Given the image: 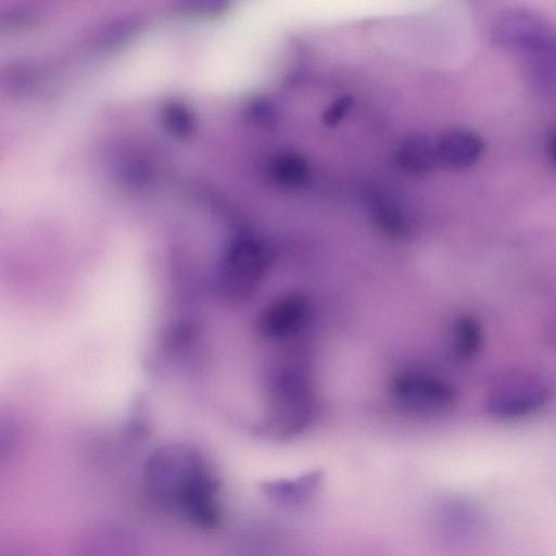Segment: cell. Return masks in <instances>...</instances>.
<instances>
[{"instance_id":"30bf717a","label":"cell","mask_w":556,"mask_h":556,"mask_svg":"<svg viewBox=\"0 0 556 556\" xmlns=\"http://www.w3.org/2000/svg\"><path fill=\"white\" fill-rule=\"evenodd\" d=\"M143 28L139 16L117 17L102 26L92 38V46L99 51H115L134 41Z\"/></svg>"},{"instance_id":"4fadbf2b","label":"cell","mask_w":556,"mask_h":556,"mask_svg":"<svg viewBox=\"0 0 556 556\" xmlns=\"http://www.w3.org/2000/svg\"><path fill=\"white\" fill-rule=\"evenodd\" d=\"M482 340L479 323L471 316L458 317L453 326L452 355L455 359H467L480 348Z\"/></svg>"},{"instance_id":"3957f363","label":"cell","mask_w":556,"mask_h":556,"mask_svg":"<svg viewBox=\"0 0 556 556\" xmlns=\"http://www.w3.org/2000/svg\"><path fill=\"white\" fill-rule=\"evenodd\" d=\"M551 397L552 388L543 378L518 374L494 386L485 400V409L498 419H519L543 408Z\"/></svg>"},{"instance_id":"9a60e30c","label":"cell","mask_w":556,"mask_h":556,"mask_svg":"<svg viewBox=\"0 0 556 556\" xmlns=\"http://www.w3.org/2000/svg\"><path fill=\"white\" fill-rule=\"evenodd\" d=\"M175 7L184 15L208 18L223 15L229 0H177Z\"/></svg>"},{"instance_id":"2e32d148","label":"cell","mask_w":556,"mask_h":556,"mask_svg":"<svg viewBox=\"0 0 556 556\" xmlns=\"http://www.w3.org/2000/svg\"><path fill=\"white\" fill-rule=\"evenodd\" d=\"M39 14L29 5H15L8 9L1 17V27L9 33L33 28L39 23Z\"/></svg>"},{"instance_id":"5bb4252c","label":"cell","mask_w":556,"mask_h":556,"mask_svg":"<svg viewBox=\"0 0 556 556\" xmlns=\"http://www.w3.org/2000/svg\"><path fill=\"white\" fill-rule=\"evenodd\" d=\"M38 68L24 61L9 64L2 72V84L9 93L25 97L31 93L39 84Z\"/></svg>"},{"instance_id":"8fae6325","label":"cell","mask_w":556,"mask_h":556,"mask_svg":"<svg viewBox=\"0 0 556 556\" xmlns=\"http://www.w3.org/2000/svg\"><path fill=\"white\" fill-rule=\"evenodd\" d=\"M369 206L377 227L387 236L403 237L409 229L405 214L395 203L380 192H374Z\"/></svg>"},{"instance_id":"8992f818","label":"cell","mask_w":556,"mask_h":556,"mask_svg":"<svg viewBox=\"0 0 556 556\" xmlns=\"http://www.w3.org/2000/svg\"><path fill=\"white\" fill-rule=\"evenodd\" d=\"M268 262L265 245L254 237L242 236L231 245L228 253V276L241 292L248 291L264 273Z\"/></svg>"},{"instance_id":"ba28073f","label":"cell","mask_w":556,"mask_h":556,"mask_svg":"<svg viewBox=\"0 0 556 556\" xmlns=\"http://www.w3.org/2000/svg\"><path fill=\"white\" fill-rule=\"evenodd\" d=\"M396 164L405 173L419 175L439 164L437 142L427 135H412L402 140L395 152Z\"/></svg>"},{"instance_id":"d6986e66","label":"cell","mask_w":556,"mask_h":556,"mask_svg":"<svg viewBox=\"0 0 556 556\" xmlns=\"http://www.w3.org/2000/svg\"><path fill=\"white\" fill-rule=\"evenodd\" d=\"M548 154L553 165L556 167V135L549 141Z\"/></svg>"},{"instance_id":"52a82bcc","label":"cell","mask_w":556,"mask_h":556,"mask_svg":"<svg viewBox=\"0 0 556 556\" xmlns=\"http://www.w3.org/2000/svg\"><path fill=\"white\" fill-rule=\"evenodd\" d=\"M435 142L439 164L452 168L471 166L484 150L482 138L465 129L448 130L435 139Z\"/></svg>"},{"instance_id":"7c38bea8","label":"cell","mask_w":556,"mask_h":556,"mask_svg":"<svg viewBox=\"0 0 556 556\" xmlns=\"http://www.w3.org/2000/svg\"><path fill=\"white\" fill-rule=\"evenodd\" d=\"M273 178L286 187L302 186L308 178L309 167L298 152L283 151L276 154L269 166Z\"/></svg>"},{"instance_id":"277c9868","label":"cell","mask_w":556,"mask_h":556,"mask_svg":"<svg viewBox=\"0 0 556 556\" xmlns=\"http://www.w3.org/2000/svg\"><path fill=\"white\" fill-rule=\"evenodd\" d=\"M308 315L306 298L296 292L287 293L264 307L257 319V330L268 340H287L305 327Z\"/></svg>"},{"instance_id":"ac0fdd59","label":"cell","mask_w":556,"mask_h":556,"mask_svg":"<svg viewBox=\"0 0 556 556\" xmlns=\"http://www.w3.org/2000/svg\"><path fill=\"white\" fill-rule=\"evenodd\" d=\"M352 105L353 99L350 96L334 99L324 111L323 123L329 127L336 126L345 117Z\"/></svg>"},{"instance_id":"e0dca14e","label":"cell","mask_w":556,"mask_h":556,"mask_svg":"<svg viewBox=\"0 0 556 556\" xmlns=\"http://www.w3.org/2000/svg\"><path fill=\"white\" fill-rule=\"evenodd\" d=\"M249 116L263 125H270L275 122L277 111L270 100L264 97L253 99L248 105Z\"/></svg>"},{"instance_id":"6da1fadb","label":"cell","mask_w":556,"mask_h":556,"mask_svg":"<svg viewBox=\"0 0 556 556\" xmlns=\"http://www.w3.org/2000/svg\"><path fill=\"white\" fill-rule=\"evenodd\" d=\"M266 386L267 413L262 431L279 440L302 433L315 415V395L302 353L292 352L279 362Z\"/></svg>"},{"instance_id":"5b68a950","label":"cell","mask_w":556,"mask_h":556,"mask_svg":"<svg viewBox=\"0 0 556 556\" xmlns=\"http://www.w3.org/2000/svg\"><path fill=\"white\" fill-rule=\"evenodd\" d=\"M498 36L508 45L527 50L535 56L553 58L556 53V37L540 21L529 15L513 14L500 26Z\"/></svg>"},{"instance_id":"9c48e42d","label":"cell","mask_w":556,"mask_h":556,"mask_svg":"<svg viewBox=\"0 0 556 556\" xmlns=\"http://www.w3.org/2000/svg\"><path fill=\"white\" fill-rule=\"evenodd\" d=\"M323 480V473L313 470L293 479H279L263 484V492L274 502L298 505L314 496Z\"/></svg>"},{"instance_id":"7a4b0ae2","label":"cell","mask_w":556,"mask_h":556,"mask_svg":"<svg viewBox=\"0 0 556 556\" xmlns=\"http://www.w3.org/2000/svg\"><path fill=\"white\" fill-rule=\"evenodd\" d=\"M388 392L402 408L420 415H439L451 409L457 400L453 386L433 374L407 369L389 381Z\"/></svg>"}]
</instances>
